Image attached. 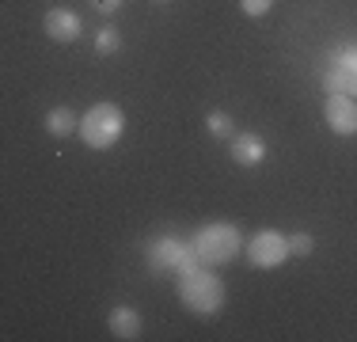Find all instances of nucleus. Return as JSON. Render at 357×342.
<instances>
[{"label":"nucleus","mask_w":357,"mask_h":342,"mask_svg":"<svg viewBox=\"0 0 357 342\" xmlns=\"http://www.w3.org/2000/svg\"><path fill=\"white\" fill-rule=\"evenodd\" d=\"M323 122L335 137H357V99L354 96H327L323 99Z\"/></svg>","instance_id":"nucleus-7"},{"label":"nucleus","mask_w":357,"mask_h":342,"mask_svg":"<svg viewBox=\"0 0 357 342\" xmlns=\"http://www.w3.org/2000/svg\"><path fill=\"white\" fill-rule=\"evenodd\" d=\"M107 327H110V335H114V339L133 342V339H141L144 320H141L137 308H130V304H114V312L107 315Z\"/></svg>","instance_id":"nucleus-10"},{"label":"nucleus","mask_w":357,"mask_h":342,"mask_svg":"<svg viewBox=\"0 0 357 342\" xmlns=\"http://www.w3.org/2000/svg\"><path fill=\"white\" fill-rule=\"evenodd\" d=\"M156 4H172V0H156Z\"/></svg>","instance_id":"nucleus-17"},{"label":"nucleus","mask_w":357,"mask_h":342,"mask_svg":"<svg viewBox=\"0 0 357 342\" xmlns=\"http://www.w3.org/2000/svg\"><path fill=\"white\" fill-rule=\"evenodd\" d=\"M240 8H243V15H251V20H262V15L274 8V0H240Z\"/></svg>","instance_id":"nucleus-15"},{"label":"nucleus","mask_w":357,"mask_h":342,"mask_svg":"<svg viewBox=\"0 0 357 342\" xmlns=\"http://www.w3.org/2000/svg\"><path fill=\"white\" fill-rule=\"evenodd\" d=\"M289 251H293L296 259H308V255L316 251V236L312 232H293L289 236Z\"/></svg>","instance_id":"nucleus-14"},{"label":"nucleus","mask_w":357,"mask_h":342,"mask_svg":"<svg viewBox=\"0 0 357 342\" xmlns=\"http://www.w3.org/2000/svg\"><path fill=\"white\" fill-rule=\"evenodd\" d=\"M42 31L50 34L54 42H76L84 31L80 15L73 12V8H50L46 15H42Z\"/></svg>","instance_id":"nucleus-9"},{"label":"nucleus","mask_w":357,"mask_h":342,"mask_svg":"<svg viewBox=\"0 0 357 342\" xmlns=\"http://www.w3.org/2000/svg\"><path fill=\"white\" fill-rule=\"evenodd\" d=\"M42 130L61 141V137H69V133H80V114H76L73 107H54L42 118Z\"/></svg>","instance_id":"nucleus-11"},{"label":"nucleus","mask_w":357,"mask_h":342,"mask_svg":"<svg viewBox=\"0 0 357 342\" xmlns=\"http://www.w3.org/2000/svg\"><path fill=\"white\" fill-rule=\"evenodd\" d=\"M175 289H178L183 308L190 315H198V320H213V315H220V308H225V281L209 267H194V270L178 274Z\"/></svg>","instance_id":"nucleus-1"},{"label":"nucleus","mask_w":357,"mask_h":342,"mask_svg":"<svg viewBox=\"0 0 357 342\" xmlns=\"http://www.w3.org/2000/svg\"><path fill=\"white\" fill-rule=\"evenodd\" d=\"M91 4H96L103 15H110V12H118V8H122V0H91Z\"/></svg>","instance_id":"nucleus-16"},{"label":"nucleus","mask_w":357,"mask_h":342,"mask_svg":"<svg viewBox=\"0 0 357 342\" xmlns=\"http://www.w3.org/2000/svg\"><path fill=\"white\" fill-rule=\"evenodd\" d=\"M206 130L213 137H220V141H232V137H236V118L228 114V110L217 107V110H209V114H206Z\"/></svg>","instance_id":"nucleus-12"},{"label":"nucleus","mask_w":357,"mask_h":342,"mask_svg":"<svg viewBox=\"0 0 357 342\" xmlns=\"http://www.w3.org/2000/svg\"><path fill=\"white\" fill-rule=\"evenodd\" d=\"M243 251H248V262L259 270H278L282 262L289 259V236L278 232V228H259L248 244H243Z\"/></svg>","instance_id":"nucleus-6"},{"label":"nucleus","mask_w":357,"mask_h":342,"mask_svg":"<svg viewBox=\"0 0 357 342\" xmlns=\"http://www.w3.org/2000/svg\"><path fill=\"white\" fill-rule=\"evenodd\" d=\"M323 91L327 96H354L357 99V42H342V46H335L327 54Z\"/></svg>","instance_id":"nucleus-5"},{"label":"nucleus","mask_w":357,"mask_h":342,"mask_svg":"<svg viewBox=\"0 0 357 342\" xmlns=\"http://www.w3.org/2000/svg\"><path fill=\"white\" fill-rule=\"evenodd\" d=\"M190 244H194V251H198L202 267H228V262L243 251L240 228L228 225V221H209V225L194 228Z\"/></svg>","instance_id":"nucleus-2"},{"label":"nucleus","mask_w":357,"mask_h":342,"mask_svg":"<svg viewBox=\"0 0 357 342\" xmlns=\"http://www.w3.org/2000/svg\"><path fill=\"white\" fill-rule=\"evenodd\" d=\"M118 50H122V34H118V27H110V23L99 27L96 31V54L99 57H114Z\"/></svg>","instance_id":"nucleus-13"},{"label":"nucleus","mask_w":357,"mask_h":342,"mask_svg":"<svg viewBox=\"0 0 357 342\" xmlns=\"http://www.w3.org/2000/svg\"><path fill=\"white\" fill-rule=\"evenodd\" d=\"M126 133V110L118 103H96V107L84 110L80 118V137L91 152H107L122 141Z\"/></svg>","instance_id":"nucleus-4"},{"label":"nucleus","mask_w":357,"mask_h":342,"mask_svg":"<svg viewBox=\"0 0 357 342\" xmlns=\"http://www.w3.org/2000/svg\"><path fill=\"white\" fill-rule=\"evenodd\" d=\"M144 262H149V270L160 274V278H178V274L202 267L194 244L190 239H178V236H152L149 244H144Z\"/></svg>","instance_id":"nucleus-3"},{"label":"nucleus","mask_w":357,"mask_h":342,"mask_svg":"<svg viewBox=\"0 0 357 342\" xmlns=\"http://www.w3.org/2000/svg\"><path fill=\"white\" fill-rule=\"evenodd\" d=\"M228 156L240 168H259V164H266V141L255 130H236V137L228 141Z\"/></svg>","instance_id":"nucleus-8"}]
</instances>
